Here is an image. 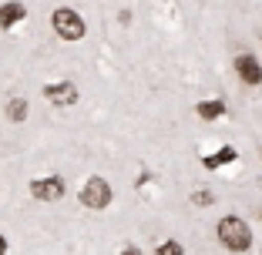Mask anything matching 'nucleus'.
Returning <instances> with one entry per match:
<instances>
[{"label": "nucleus", "instance_id": "4468645a", "mask_svg": "<svg viewBox=\"0 0 262 255\" xmlns=\"http://www.w3.org/2000/svg\"><path fill=\"white\" fill-rule=\"evenodd\" d=\"M0 255H7V235H0Z\"/></svg>", "mask_w": 262, "mask_h": 255}, {"label": "nucleus", "instance_id": "39448f33", "mask_svg": "<svg viewBox=\"0 0 262 255\" xmlns=\"http://www.w3.org/2000/svg\"><path fill=\"white\" fill-rule=\"evenodd\" d=\"M44 98L57 108H71V104H77V87L74 81H54V84L44 87Z\"/></svg>", "mask_w": 262, "mask_h": 255}, {"label": "nucleus", "instance_id": "6e6552de", "mask_svg": "<svg viewBox=\"0 0 262 255\" xmlns=\"http://www.w3.org/2000/svg\"><path fill=\"white\" fill-rule=\"evenodd\" d=\"M235 158H239V151H235V148L232 145H222L215 151V155H208V158H202V165H205L208 171H215V168H222V165H232L235 161Z\"/></svg>", "mask_w": 262, "mask_h": 255}, {"label": "nucleus", "instance_id": "7ed1b4c3", "mask_svg": "<svg viewBox=\"0 0 262 255\" xmlns=\"http://www.w3.org/2000/svg\"><path fill=\"white\" fill-rule=\"evenodd\" d=\"M51 27H54V34L61 40H81L84 31H88L84 17L77 14L74 7H57L54 14H51Z\"/></svg>", "mask_w": 262, "mask_h": 255}, {"label": "nucleus", "instance_id": "9b49d317", "mask_svg": "<svg viewBox=\"0 0 262 255\" xmlns=\"http://www.w3.org/2000/svg\"><path fill=\"white\" fill-rule=\"evenodd\" d=\"M155 255H185V248H182V242L168 239V242H162V245L155 248Z\"/></svg>", "mask_w": 262, "mask_h": 255}, {"label": "nucleus", "instance_id": "20e7f679", "mask_svg": "<svg viewBox=\"0 0 262 255\" xmlns=\"http://www.w3.org/2000/svg\"><path fill=\"white\" fill-rule=\"evenodd\" d=\"M31 195L37 201H61L68 195V185H64L61 175H47V178H34L31 181Z\"/></svg>", "mask_w": 262, "mask_h": 255}, {"label": "nucleus", "instance_id": "f8f14e48", "mask_svg": "<svg viewBox=\"0 0 262 255\" xmlns=\"http://www.w3.org/2000/svg\"><path fill=\"white\" fill-rule=\"evenodd\" d=\"M192 201H195V205H212V192H195Z\"/></svg>", "mask_w": 262, "mask_h": 255}, {"label": "nucleus", "instance_id": "f03ea898", "mask_svg": "<svg viewBox=\"0 0 262 255\" xmlns=\"http://www.w3.org/2000/svg\"><path fill=\"white\" fill-rule=\"evenodd\" d=\"M111 198H115V192H111V185L101 175H91L84 185H81V192H77V201L91 212H104L111 205Z\"/></svg>", "mask_w": 262, "mask_h": 255}, {"label": "nucleus", "instance_id": "ddd939ff", "mask_svg": "<svg viewBox=\"0 0 262 255\" xmlns=\"http://www.w3.org/2000/svg\"><path fill=\"white\" fill-rule=\"evenodd\" d=\"M121 255H141V248H138V245H128V248H124Z\"/></svg>", "mask_w": 262, "mask_h": 255}, {"label": "nucleus", "instance_id": "423d86ee", "mask_svg": "<svg viewBox=\"0 0 262 255\" xmlns=\"http://www.w3.org/2000/svg\"><path fill=\"white\" fill-rule=\"evenodd\" d=\"M235 74H239L246 84H262V64H259V57H252V54H239L235 57Z\"/></svg>", "mask_w": 262, "mask_h": 255}, {"label": "nucleus", "instance_id": "0eeeda50", "mask_svg": "<svg viewBox=\"0 0 262 255\" xmlns=\"http://www.w3.org/2000/svg\"><path fill=\"white\" fill-rule=\"evenodd\" d=\"M27 17V7H24L20 0H7L4 7H0V27L4 31H10V27H17V24Z\"/></svg>", "mask_w": 262, "mask_h": 255}, {"label": "nucleus", "instance_id": "9d476101", "mask_svg": "<svg viewBox=\"0 0 262 255\" xmlns=\"http://www.w3.org/2000/svg\"><path fill=\"white\" fill-rule=\"evenodd\" d=\"M4 114H7V121L20 124L24 118H27V101H24V98H10V101H7V111H4Z\"/></svg>", "mask_w": 262, "mask_h": 255}, {"label": "nucleus", "instance_id": "1a4fd4ad", "mask_svg": "<svg viewBox=\"0 0 262 255\" xmlns=\"http://www.w3.org/2000/svg\"><path fill=\"white\" fill-rule=\"evenodd\" d=\"M195 114H199V118H205V121H215V118H222V114H225V101H219V98L202 101L199 108H195Z\"/></svg>", "mask_w": 262, "mask_h": 255}, {"label": "nucleus", "instance_id": "f257e3e1", "mask_svg": "<svg viewBox=\"0 0 262 255\" xmlns=\"http://www.w3.org/2000/svg\"><path fill=\"white\" fill-rule=\"evenodd\" d=\"M215 235H219V242H222L229 252H249V248H252V228H249V222L239 218V215L219 218Z\"/></svg>", "mask_w": 262, "mask_h": 255}]
</instances>
